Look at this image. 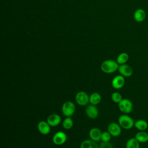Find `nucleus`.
Wrapping results in <instances>:
<instances>
[{"instance_id":"nucleus-1","label":"nucleus","mask_w":148,"mask_h":148,"mask_svg":"<svg viewBox=\"0 0 148 148\" xmlns=\"http://www.w3.org/2000/svg\"><path fill=\"white\" fill-rule=\"evenodd\" d=\"M119 65H120L116 61L113 60H107L102 62L101 69L103 72L110 74L118 70Z\"/></svg>"},{"instance_id":"nucleus-2","label":"nucleus","mask_w":148,"mask_h":148,"mask_svg":"<svg viewBox=\"0 0 148 148\" xmlns=\"http://www.w3.org/2000/svg\"><path fill=\"white\" fill-rule=\"evenodd\" d=\"M118 123L122 128L130 130L134 126L135 121L134 119L127 114H123L119 116L118 119Z\"/></svg>"},{"instance_id":"nucleus-3","label":"nucleus","mask_w":148,"mask_h":148,"mask_svg":"<svg viewBox=\"0 0 148 148\" xmlns=\"http://www.w3.org/2000/svg\"><path fill=\"white\" fill-rule=\"evenodd\" d=\"M119 110L124 114H128L132 111L133 103L131 100L127 98L123 99L118 103Z\"/></svg>"},{"instance_id":"nucleus-4","label":"nucleus","mask_w":148,"mask_h":148,"mask_svg":"<svg viewBox=\"0 0 148 148\" xmlns=\"http://www.w3.org/2000/svg\"><path fill=\"white\" fill-rule=\"evenodd\" d=\"M75 105L71 101L65 102L61 107V111L65 117H71L75 112Z\"/></svg>"},{"instance_id":"nucleus-5","label":"nucleus","mask_w":148,"mask_h":148,"mask_svg":"<svg viewBox=\"0 0 148 148\" xmlns=\"http://www.w3.org/2000/svg\"><path fill=\"white\" fill-rule=\"evenodd\" d=\"M76 103L82 106L87 105L89 102V95L83 91H79L75 96Z\"/></svg>"},{"instance_id":"nucleus-6","label":"nucleus","mask_w":148,"mask_h":148,"mask_svg":"<svg viewBox=\"0 0 148 148\" xmlns=\"http://www.w3.org/2000/svg\"><path fill=\"white\" fill-rule=\"evenodd\" d=\"M67 140L66 134L61 131L56 132L52 138L53 142L56 145H62L64 144Z\"/></svg>"},{"instance_id":"nucleus-7","label":"nucleus","mask_w":148,"mask_h":148,"mask_svg":"<svg viewBox=\"0 0 148 148\" xmlns=\"http://www.w3.org/2000/svg\"><path fill=\"white\" fill-rule=\"evenodd\" d=\"M121 127L119 123L112 122L108 126V131L111 134L112 136H119L121 133Z\"/></svg>"},{"instance_id":"nucleus-8","label":"nucleus","mask_w":148,"mask_h":148,"mask_svg":"<svg viewBox=\"0 0 148 148\" xmlns=\"http://www.w3.org/2000/svg\"><path fill=\"white\" fill-rule=\"evenodd\" d=\"M118 71L120 75L124 77H129L133 74V69L132 67L126 64L120 65L118 68Z\"/></svg>"},{"instance_id":"nucleus-9","label":"nucleus","mask_w":148,"mask_h":148,"mask_svg":"<svg viewBox=\"0 0 148 148\" xmlns=\"http://www.w3.org/2000/svg\"><path fill=\"white\" fill-rule=\"evenodd\" d=\"M111 84L114 89H120L125 84V77L121 75H117L113 78Z\"/></svg>"},{"instance_id":"nucleus-10","label":"nucleus","mask_w":148,"mask_h":148,"mask_svg":"<svg viewBox=\"0 0 148 148\" xmlns=\"http://www.w3.org/2000/svg\"><path fill=\"white\" fill-rule=\"evenodd\" d=\"M86 115L91 119H95L98 117L99 111L96 105L92 104L88 105L86 108Z\"/></svg>"},{"instance_id":"nucleus-11","label":"nucleus","mask_w":148,"mask_h":148,"mask_svg":"<svg viewBox=\"0 0 148 148\" xmlns=\"http://www.w3.org/2000/svg\"><path fill=\"white\" fill-rule=\"evenodd\" d=\"M37 128L39 132L42 135H47L50 132L51 126L47 121H40L37 125Z\"/></svg>"},{"instance_id":"nucleus-12","label":"nucleus","mask_w":148,"mask_h":148,"mask_svg":"<svg viewBox=\"0 0 148 148\" xmlns=\"http://www.w3.org/2000/svg\"><path fill=\"white\" fill-rule=\"evenodd\" d=\"M47 122L51 127H56L58 125L61 121V117L58 114H51L47 118Z\"/></svg>"},{"instance_id":"nucleus-13","label":"nucleus","mask_w":148,"mask_h":148,"mask_svg":"<svg viewBox=\"0 0 148 148\" xmlns=\"http://www.w3.org/2000/svg\"><path fill=\"white\" fill-rule=\"evenodd\" d=\"M146 17V12L144 9L139 8L136 9L134 13V18L135 21L138 23H141L143 21Z\"/></svg>"},{"instance_id":"nucleus-14","label":"nucleus","mask_w":148,"mask_h":148,"mask_svg":"<svg viewBox=\"0 0 148 148\" xmlns=\"http://www.w3.org/2000/svg\"><path fill=\"white\" fill-rule=\"evenodd\" d=\"M101 131L96 127L92 128L89 131V136L90 139L95 142H98L101 140Z\"/></svg>"},{"instance_id":"nucleus-15","label":"nucleus","mask_w":148,"mask_h":148,"mask_svg":"<svg viewBox=\"0 0 148 148\" xmlns=\"http://www.w3.org/2000/svg\"><path fill=\"white\" fill-rule=\"evenodd\" d=\"M135 138L140 143H145L148 142V133L145 131H139L135 136Z\"/></svg>"},{"instance_id":"nucleus-16","label":"nucleus","mask_w":148,"mask_h":148,"mask_svg":"<svg viewBox=\"0 0 148 148\" xmlns=\"http://www.w3.org/2000/svg\"><path fill=\"white\" fill-rule=\"evenodd\" d=\"M80 148H99L97 142L90 139H86L83 140L81 144Z\"/></svg>"},{"instance_id":"nucleus-17","label":"nucleus","mask_w":148,"mask_h":148,"mask_svg":"<svg viewBox=\"0 0 148 148\" xmlns=\"http://www.w3.org/2000/svg\"><path fill=\"white\" fill-rule=\"evenodd\" d=\"M134 127L139 131H145L148 128V123L145 120L139 119L135 121Z\"/></svg>"},{"instance_id":"nucleus-18","label":"nucleus","mask_w":148,"mask_h":148,"mask_svg":"<svg viewBox=\"0 0 148 148\" xmlns=\"http://www.w3.org/2000/svg\"><path fill=\"white\" fill-rule=\"evenodd\" d=\"M102 97L98 92H93L89 96L90 103L94 105H97L101 101Z\"/></svg>"},{"instance_id":"nucleus-19","label":"nucleus","mask_w":148,"mask_h":148,"mask_svg":"<svg viewBox=\"0 0 148 148\" xmlns=\"http://www.w3.org/2000/svg\"><path fill=\"white\" fill-rule=\"evenodd\" d=\"M126 148H140V143L134 138H130L126 142Z\"/></svg>"},{"instance_id":"nucleus-20","label":"nucleus","mask_w":148,"mask_h":148,"mask_svg":"<svg viewBox=\"0 0 148 148\" xmlns=\"http://www.w3.org/2000/svg\"><path fill=\"white\" fill-rule=\"evenodd\" d=\"M129 60V55L125 52L120 53L117 57L116 61L119 65L126 64Z\"/></svg>"},{"instance_id":"nucleus-21","label":"nucleus","mask_w":148,"mask_h":148,"mask_svg":"<svg viewBox=\"0 0 148 148\" xmlns=\"http://www.w3.org/2000/svg\"><path fill=\"white\" fill-rule=\"evenodd\" d=\"M62 125L65 130H70L73 125V120L71 118V117H66V118L63 120Z\"/></svg>"},{"instance_id":"nucleus-22","label":"nucleus","mask_w":148,"mask_h":148,"mask_svg":"<svg viewBox=\"0 0 148 148\" xmlns=\"http://www.w3.org/2000/svg\"><path fill=\"white\" fill-rule=\"evenodd\" d=\"M111 99L113 102L119 103L123 99V97L120 92L116 91L111 94Z\"/></svg>"},{"instance_id":"nucleus-23","label":"nucleus","mask_w":148,"mask_h":148,"mask_svg":"<svg viewBox=\"0 0 148 148\" xmlns=\"http://www.w3.org/2000/svg\"><path fill=\"white\" fill-rule=\"evenodd\" d=\"M111 134L108 131H105L102 132L101 140H102V142H109L111 139Z\"/></svg>"},{"instance_id":"nucleus-24","label":"nucleus","mask_w":148,"mask_h":148,"mask_svg":"<svg viewBox=\"0 0 148 148\" xmlns=\"http://www.w3.org/2000/svg\"><path fill=\"white\" fill-rule=\"evenodd\" d=\"M99 148H113V146L109 142H102L99 146Z\"/></svg>"},{"instance_id":"nucleus-25","label":"nucleus","mask_w":148,"mask_h":148,"mask_svg":"<svg viewBox=\"0 0 148 148\" xmlns=\"http://www.w3.org/2000/svg\"><path fill=\"white\" fill-rule=\"evenodd\" d=\"M147 17H148V13H147Z\"/></svg>"}]
</instances>
